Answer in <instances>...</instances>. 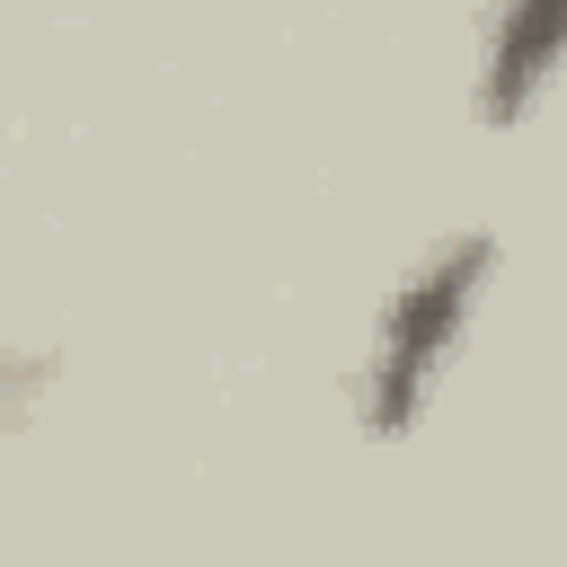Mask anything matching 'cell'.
I'll return each mask as SVG.
<instances>
[{"label": "cell", "instance_id": "cell-1", "mask_svg": "<svg viewBox=\"0 0 567 567\" xmlns=\"http://www.w3.org/2000/svg\"><path fill=\"white\" fill-rule=\"evenodd\" d=\"M487 275H496V239L461 230L425 266H408V284L390 292L381 337H372V372H363V416H372L381 443L416 425V408H425V390H434V372H443V354H452V337H461Z\"/></svg>", "mask_w": 567, "mask_h": 567}, {"label": "cell", "instance_id": "cell-2", "mask_svg": "<svg viewBox=\"0 0 567 567\" xmlns=\"http://www.w3.org/2000/svg\"><path fill=\"white\" fill-rule=\"evenodd\" d=\"M549 62H558V0H496L478 115H487V124H523L532 97L549 89Z\"/></svg>", "mask_w": 567, "mask_h": 567}]
</instances>
